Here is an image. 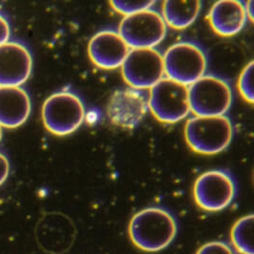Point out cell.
Returning <instances> with one entry per match:
<instances>
[{
	"instance_id": "cell-1",
	"label": "cell",
	"mask_w": 254,
	"mask_h": 254,
	"mask_svg": "<svg viewBox=\"0 0 254 254\" xmlns=\"http://www.w3.org/2000/svg\"><path fill=\"white\" fill-rule=\"evenodd\" d=\"M178 232L174 214L162 207H149L136 212L128 224L132 244L145 253H158L171 246Z\"/></svg>"
},
{
	"instance_id": "cell-2",
	"label": "cell",
	"mask_w": 254,
	"mask_h": 254,
	"mask_svg": "<svg viewBox=\"0 0 254 254\" xmlns=\"http://www.w3.org/2000/svg\"><path fill=\"white\" fill-rule=\"evenodd\" d=\"M234 135L231 118L227 116H194L187 121L186 141L201 154H216L226 150Z\"/></svg>"
},
{
	"instance_id": "cell-3",
	"label": "cell",
	"mask_w": 254,
	"mask_h": 254,
	"mask_svg": "<svg viewBox=\"0 0 254 254\" xmlns=\"http://www.w3.org/2000/svg\"><path fill=\"white\" fill-rule=\"evenodd\" d=\"M163 59L168 78L187 86L194 83L208 71V54L195 41L185 40L175 43L165 52Z\"/></svg>"
},
{
	"instance_id": "cell-4",
	"label": "cell",
	"mask_w": 254,
	"mask_h": 254,
	"mask_svg": "<svg viewBox=\"0 0 254 254\" xmlns=\"http://www.w3.org/2000/svg\"><path fill=\"white\" fill-rule=\"evenodd\" d=\"M189 98L194 116H226L233 102V91L226 78L207 72L189 86Z\"/></svg>"
},
{
	"instance_id": "cell-5",
	"label": "cell",
	"mask_w": 254,
	"mask_h": 254,
	"mask_svg": "<svg viewBox=\"0 0 254 254\" xmlns=\"http://www.w3.org/2000/svg\"><path fill=\"white\" fill-rule=\"evenodd\" d=\"M86 116V109L78 94L63 90L49 96L42 108V119L49 131L68 135L78 129Z\"/></svg>"
},
{
	"instance_id": "cell-6",
	"label": "cell",
	"mask_w": 254,
	"mask_h": 254,
	"mask_svg": "<svg viewBox=\"0 0 254 254\" xmlns=\"http://www.w3.org/2000/svg\"><path fill=\"white\" fill-rule=\"evenodd\" d=\"M237 182L230 171L210 170L200 174L193 185L197 206L206 211L216 212L230 207L237 196Z\"/></svg>"
},
{
	"instance_id": "cell-7",
	"label": "cell",
	"mask_w": 254,
	"mask_h": 254,
	"mask_svg": "<svg viewBox=\"0 0 254 254\" xmlns=\"http://www.w3.org/2000/svg\"><path fill=\"white\" fill-rule=\"evenodd\" d=\"M149 109L164 123H176L190 112L189 86L164 77L150 88Z\"/></svg>"
},
{
	"instance_id": "cell-8",
	"label": "cell",
	"mask_w": 254,
	"mask_h": 254,
	"mask_svg": "<svg viewBox=\"0 0 254 254\" xmlns=\"http://www.w3.org/2000/svg\"><path fill=\"white\" fill-rule=\"evenodd\" d=\"M118 32L131 49L155 48L166 37L167 24L161 13L151 8L124 16Z\"/></svg>"
},
{
	"instance_id": "cell-9",
	"label": "cell",
	"mask_w": 254,
	"mask_h": 254,
	"mask_svg": "<svg viewBox=\"0 0 254 254\" xmlns=\"http://www.w3.org/2000/svg\"><path fill=\"white\" fill-rule=\"evenodd\" d=\"M121 67L124 80L140 90L150 89L165 74L163 54L156 48L130 49Z\"/></svg>"
},
{
	"instance_id": "cell-10",
	"label": "cell",
	"mask_w": 254,
	"mask_h": 254,
	"mask_svg": "<svg viewBox=\"0 0 254 254\" xmlns=\"http://www.w3.org/2000/svg\"><path fill=\"white\" fill-rule=\"evenodd\" d=\"M149 111V93L132 87L118 89L107 106V115L112 123L124 128L137 127Z\"/></svg>"
},
{
	"instance_id": "cell-11",
	"label": "cell",
	"mask_w": 254,
	"mask_h": 254,
	"mask_svg": "<svg viewBox=\"0 0 254 254\" xmlns=\"http://www.w3.org/2000/svg\"><path fill=\"white\" fill-rule=\"evenodd\" d=\"M130 48L118 31L104 29L91 38L88 45L89 57L101 69H117L122 66Z\"/></svg>"
},
{
	"instance_id": "cell-12",
	"label": "cell",
	"mask_w": 254,
	"mask_h": 254,
	"mask_svg": "<svg viewBox=\"0 0 254 254\" xmlns=\"http://www.w3.org/2000/svg\"><path fill=\"white\" fill-rule=\"evenodd\" d=\"M33 58L27 47L19 42L0 45V87H19L28 80Z\"/></svg>"
},
{
	"instance_id": "cell-13",
	"label": "cell",
	"mask_w": 254,
	"mask_h": 254,
	"mask_svg": "<svg viewBox=\"0 0 254 254\" xmlns=\"http://www.w3.org/2000/svg\"><path fill=\"white\" fill-rule=\"evenodd\" d=\"M38 240L45 250L52 254L65 253L75 240L76 230L72 221L66 215L53 213L40 223Z\"/></svg>"
},
{
	"instance_id": "cell-14",
	"label": "cell",
	"mask_w": 254,
	"mask_h": 254,
	"mask_svg": "<svg viewBox=\"0 0 254 254\" xmlns=\"http://www.w3.org/2000/svg\"><path fill=\"white\" fill-rule=\"evenodd\" d=\"M208 17L213 31L222 36L239 34L249 20L245 2L237 0L215 2L208 12Z\"/></svg>"
},
{
	"instance_id": "cell-15",
	"label": "cell",
	"mask_w": 254,
	"mask_h": 254,
	"mask_svg": "<svg viewBox=\"0 0 254 254\" xmlns=\"http://www.w3.org/2000/svg\"><path fill=\"white\" fill-rule=\"evenodd\" d=\"M31 99L20 87H0V126L19 127L31 114Z\"/></svg>"
},
{
	"instance_id": "cell-16",
	"label": "cell",
	"mask_w": 254,
	"mask_h": 254,
	"mask_svg": "<svg viewBox=\"0 0 254 254\" xmlns=\"http://www.w3.org/2000/svg\"><path fill=\"white\" fill-rule=\"evenodd\" d=\"M202 9L200 1H165L162 16L167 25L176 30L186 29L194 23Z\"/></svg>"
},
{
	"instance_id": "cell-17",
	"label": "cell",
	"mask_w": 254,
	"mask_h": 254,
	"mask_svg": "<svg viewBox=\"0 0 254 254\" xmlns=\"http://www.w3.org/2000/svg\"><path fill=\"white\" fill-rule=\"evenodd\" d=\"M254 214H249L237 220L231 231V247L236 254H254Z\"/></svg>"
},
{
	"instance_id": "cell-18",
	"label": "cell",
	"mask_w": 254,
	"mask_h": 254,
	"mask_svg": "<svg viewBox=\"0 0 254 254\" xmlns=\"http://www.w3.org/2000/svg\"><path fill=\"white\" fill-rule=\"evenodd\" d=\"M238 90L247 102L254 104V61H250L241 71L238 79Z\"/></svg>"
},
{
	"instance_id": "cell-19",
	"label": "cell",
	"mask_w": 254,
	"mask_h": 254,
	"mask_svg": "<svg viewBox=\"0 0 254 254\" xmlns=\"http://www.w3.org/2000/svg\"><path fill=\"white\" fill-rule=\"evenodd\" d=\"M110 5L116 12L127 16L136 12H142L148 9H151L154 5V1H110Z\"/></svg>"
},
{
	"instance_id": "cell-20",
	"label": "cell",
	"mask_w": 254,
	"mask_h": 254,
	"mask_svg": "<svg viewBox=\"0 0 254 254\" xmlns=\"http://www.w3.org/2000/svg\"><path fill=\"white\" fill-rule=\"evenodd\" d=\"M195 254H236V252L228 243L211 241L201 246Z\"/></svg>"
},
{
	"instance_id": "cell-21",
	"label": "cell",
	"mask_w": 254,
	"mask_h": 254,
	"mask_svg": "<svg viewBox=\"0 0 254 254\" xmlns=\"http://www.w3.org/2000/svg\"><path fill=\"white\" fill-rule=\"evenodd\" d=\"M10 34V25L7 19L0 13V45L8 42Z\"/></svg>"
},
{
	"instance_id": "cell-22",
	"label": "cell",
	"mask_w": 254,
	"mask_h": 254,
	"mask_svg": "<svg viewBox=\"0 0 254 254\" xmlns=\"http://www.w3.org/2000/svg\"><path fill=\"white\" fill-rule=\"evenodd\" d=\"M9 173H10L9 161L7 157L2 152H0V186L6 181Z\"/></svg>"
},
{
	"instance_id": "cell-23",
	"label": "cell",
	"mask_w": 254,
	"mask_h": 254,
	"mask_svg": "<svg viewBox=\"0 0 254 254\" xmlns=\"http://www.w3.org/2000/svg\"><path fill=\"white\" fill-rule=\"evenodd\" d=\"M245 8H246V12L248 15V18L250 21L254 20V1H248L245 2Z\"/></svg>"
},
{
	"instance_id": "cell-24",
	"label": "cell",
	"mask_w": 254,
	"mask_h": 254,
	"mask_svg": "<svg viewBox=\"0 0 254 254\" xmlns=\"http://www.w3.org/2000/svg\"><path fill=\"white\" fill-rule=\"evenodd\" d=\"M1 138H2V127L0 126V141H1Z\"/></svg>"
}]
</instances>
